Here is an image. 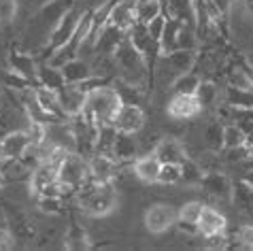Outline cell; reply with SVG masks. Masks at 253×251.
Returning a JSON list of instances; mask_svg holds the SVG:
<instances>
[{"instance_id":"74e56055","label":"cell","mask_w":253,"mask_h":251,"mask_svg":"<svg viewBox=\"0 0 253 251\" xmlns=\"http://www.w3.org/2000/svg\"><path fill=\"white\" fill-rule=\"evenodd\" d=\"M245 145V132L238 124H228L223 126V149L241 147Z\"/></svg>"},{"instance_id":"f6af8a7d","label":"cell","mask_w":253,"mask_h":251,"mask_svg":"<svg viewBox=\"0 0 253 251\" xmlns=\"http://www.w3.org/2000/svg\"><path fill=\"white\" fill-rule=\"evenodd\" d=\"M205 241H207V247L209 249H228L230 247V239L226 236V232L205 236Z\"/></svg>"},{"instance_id":"4fadbf2b","label":"cell","mask_w":253,"mask_h":251,"mask_svg":"<svg viewBox=\"0 0 253 251\" xmlns=\"http://www.w3.org/2000/svg\"><path fill=\"white\" fill-rule=\"evenodd\" d=\"M153 153L160 158L162 164H183L187 160V151L183 147V143L174 136L160 138L158 145L153 147Z\"/></svg>"},{"instance_id":"60d3db41","label":"cell","mask_w":253,"mask_h":251,"mask_svg":"<svg viewBox=\"0 0 253 251\" xmlns=\"http://www.w3.org/2000/svg\"><path fill=\"white\" fill-rule=\"evenodd\" d=\"M228 85L232 87H243V89H253V81L249 73L245 71V68H234V71L228 73Z\"/></svg>"},{"instance_id":"ffe728a7","label":"cell","mask_w":253,"mask_h":251,"mask_svg":"<svg viewBox=\"0 0 253 251\" xmlns=\"http://www.w3.org/2000/svg\"><path fill=\"white\" fill-rule=\"evenodd\" d=\"M160 168H162V162L156 153H145V156H140L134 160V166H132V170H134V175L143 181V183H158V175H160Z\"/></svg>"},{"instance_id":"7c38bea8","label":"cell","mask_w":253,"mask_h":251,"mask_svg":"<svg viewBox=\"0 0 253 251\" xmlns=\"http://www.w3.org/2000/svg\"><path fill=\"white\" fill-rule=\"evenodd\" d=\"M200 111H202V107L194 94H174L170 102H168V115L177 122L194 120Z\"/></svg>"},{"instance_id":"e0dca14e","label":"cell","mask_w":253,"mask_h":251,"mask_svg":"<svg viewBox=\"0 0 253 251\" xmlns=\"http://www.w3.org/2000/svg\"><path fill=\"white\" fill-rule=\"evenodd\" d=\"M164 15L179 19L181 24L198 28V11H196L194 0H166Z\"/></svg>"},{"instance_id":"6da1fadb","label":"cell","mask_w":253,"mask_h":251,"mask_svg":"<svg viewBox=\"0 0 253 251\" xmlns=\"http://www.w3.org/2000/svg\"><path fill=\"white\" fill-rule=\"evenodd\" d=\"M122 104L124 100L119 96L117 87L107 83V85L94 87L87 92V100H85V107H83L81 117L92 126H96V128H100V126L113 124Z\"/></svg>"},{"instance_id":"83f0119b","label":"cell","mask_w":253,"mask_h":251,"mask_svg":"<svg viewBox=\"0 0 253 251\" xmlns=\"http://www.w3.org/2000/svg\"><path fill=\"white\" fill-rule=\"evenodd\" d=\"M181 26H183V24H181L179 19L166 15V24H164V30H162V39H160V53L162 55H166V53H170V51L177 49Z\"/></svg>"},{"instance_id":"ba28073f","label":"cell","mask_w":253,"mask_h":251,"mask_svg":"<svg viewBox=\"0 0 253 251\" xmlns=\"http://www.w3.org/2000/svg\"><path fill=\"white\" fill-rule=\"evenodd\" d=\"M174 221H177V211L170 205H164V202L151 205L145 213V228L151 234H164L166 230L174 226Z\"/></svg>"},{"instance_id":"d6a6232c","label":"cell","mask_w":253,"mask_h":251,"mask_svg":"<svg viewBox=\"0 0 253 251\" xmlns=\"http://www.w3.org/2000/svg\"><path fill=\"white\" fill-rule=\"evenodd\" d=\"M202 143L209 151H221L223 149V126L221 124H209L202 132Z\"/></svg>"},{"instance_id":"d4e9b609","label":"cell","mask_w":253,"mask_h":251,"mask_svg":"<svg viewBox=\"0 0 253 251\" xmlns=\"http://www.w3.org/2000/svg\"><path fill=\"white\" fill-rule=\"evenodd\" d=\"M124 39H126V32L119 30V28H115L113 24L107 22L104 30L100 32V37H98V41H96L94 51H96V53H115V49H117L119 45H122Z\"/></svg>"},{"instance_id":"2e32d148","label":"cell","mask_w":253,"mask_h":251,"mask_svg":"<svg viewBox=\"0 0 253 251\" xmlns=\"http://www.w3.org/2000/svg\"><path fill=\"white\" fill-rule=\"evenodd\" d=\"M32 147V138L28 130H13L0 141V153L6 158H24V153Z\"/></svg>"},{"instance_id":"816d5d0a","label":"cell","mask_w":253,"mask_h":251,"mask_svg":"<svg viewBox=\"0 0 253 251\" xmlns=\"http://www.w3.org/2000/svg\"><path fill=\"white\" fill-rule=\"evenodd\" d=\"M134 2H149V0H134Z\"/></svg>"},{"instance_id":"52a82bcc","label":"cell","mask_w":253,"mask_h":251,"mask_svg":"<svg viewBox=\"0 0 253 251\" xmlns=\"http://www.w3.org/2000/svg\"><path fill=\"white\" fill-rule=\"evenodd\" d=\"M81 15H83V11H77V6L73 11H68L64 17L58 22V26L51 30V34L47 37V43H45V49H43V53L47 55H51L53 51H58L62 45H66L68 43V39L75 34V30H77V26H79V19H81Z\"/></svg>"},{"instance_id":"681fc988","label":"cell","mask_w":253,"mask_h":251,"mask_svg":"<svg viewBox=\"0 0 253 251\" xmlns=\"http://www.w3.org/2000/svg\"><path fill=\"white\" fill-rule=\"evenodd\" d=\"M243 68L249 73V77H251V81H253V64H249V62H243Z\"/></svg>"},{"instance_id":"7a4b0ae2","label":"cell","mask_w":253,"mask_h":251,"mask_svg":"<svg viewBox=\"0 0 253 251\" xmlns=\"http://www.w3.org/2000/svg\"><path fill=\"white\" fill-rule=\"evenodd\" d=\"M115 64H117V75L119 79L132 83V85L145 87V85H153L151 75H149V66H147L145 55L140 53L134 45L126 37L122 41V45L115 49L113 53Z\"/></svg>"},{"instance_id":"ee69618b","label":"cell","mask_w":253,"mask_h":251,"mask_svg":"<svg viewBox=\"0 0 253 251\" xmlns=\"http://www.w3.org/2000/svg\"><path fill=\"white\" fill-rule=\"evenodd\" d=\"M234 239L238 241V243H236L238 247H243V249H253V226H251V224H249V226H241Z\"/></svg>"},{"instance_id":"9a60e30c","label":"cell","mask_w":253,"mask_h":251,"mask_svg":"<svg viewBox=\"0 0 253 251\" xmlns=\"http://www.w3.org/2000/svg\"><path fill=\"white\" fill-rule=\"evenodd\" d=\"M200 187L207 194H211L213 198L232 202V181H230L228 175H223V172H219V170L205 172V177H202V181H200Z\"/></svg>"},{"instance_id":"8d00e7d4","label":"cell","mask_w":253,"mask_h":251,"mask_svg":"<svg viewBox=\"0 0 253 251\" xmlns=\"http://www.w3.org/2000/svg\"><path fill=\"white\" fill-rule=\"evenodd\" d=\"M37 205L43 213L47 215H62L64 213V200L62 196H53V194H43V196H37Z\"/></svg>"},{"instance_id":"b9f144b4","label":"cell","mask_w":253,"mask_h":251,"mask_svg":"<svg viewBox=\"0 0 253 251\" xmlns=\"http://www.w3.org/2000/svg\"><path fill=\"white\" fill-rule=\"evenodd\" d=\"M19 0H0V26L11 24L17 17Z\"/></svg>"},{"instance_id":"30bf717a","label":"cell","mask_w":253,"mask_h":251,"mask_svg":"<svg viewBox=\"0 0 253 251\" xmlns=\"http://www.w3.org/2000/svg\"><path fill=\"white\" fill-rule=\"evenodd\" d=\"M58 98L60 104L64 109V115L75 120L83 113V107H85V100H87V92L83 89L79 83H66L64 87L58 89Z\"/></svg>"},{"instance_id":"8fae6325","label":"cell","mask_w":253,"mask_h":251,"mask_svg":"<svg viewBox=\"0 0 253 251\" xmlns=\"http://www.w3.org/2000/svg\"><path fill=\"white\" fill-rule=\"evenodd\" d=\"M87 164H89V177L96 183H109V181H113L119 168L117 160L113 156H107V153H92L87 158Z\"/></svg>"},{"instance_id":"5b68a950","label":"cell","mask_w":253,"mask_h":251,"mask_svg":"<svg viewBox=\"0 0 253 251\" xmlns=\"http://www.w3.org/2000/svg\"><path fill=\"white\" fill-rule=\"evenodd\" d=\"M60 181L64 185H68L70 190H81L83 185L87 183L89 179V164H87V160L85 156H81V153H77V151H68L64 160L60 162Z\"/></svg>"},{"instance_id":"c3c4849f","label":"cell","mask_w":253,"mask_h":251,"mask_svg":"<svg viewBox=\"0 0 253 251\" xmlns=\"http://www.w3.org/2000/svg\"><path fill=\"white\" fill-rule=\"evenodd\" d=\"M243 179L247 181V183H249V185L253 187V168H251V170H247V172H245V177H243Z\"/></svg>"},{"instance_id":"9c48e42d","label":"cell","mask_w":253,"mask_h":251,"mask_svg":"<svg viewBox=\"0 0 253 251\" xmlns=\"http://www.w3.org/2000/svg\"><path fill=\"white\" fill-rule=\"evenodd\" d=\"M113 126L117 128V132H126V134H136V132H140L145 126L143 107H140V104H132V102H124L117 111Z\"/></svg>"},{"instance_id":"3957f363","label":"cell","mask_w":253,"mask_h":251,"mask_svg":"<svg viewBox=\"0 0 253 251\" xmlns=\"http://www.w3.org/2000/svg\"><path fill=\"white\" fill-rule=\"evenodd\" d=\"M77 200L79 207L92 217H104L117 209V190L113 181L109 183H96L89 179L81 190H77Z\"/></svg>"},{"instance_id":"d590c367","label":"cell","mask_w":253,"mask_h":251,"mask_svg":"<svg viewBox=\"0 0 253 251\" xmlns=\"http://www.w3.org/2000/svg\"><path fill=\"white\" fill-rule=\"evenodd\" d=\"M202 209H205V205L198 202V200L185 202V205L177 211V221H187V224H196V226H198V219H200V215H202Z\"/></svg>"},{"instance_id":"603a6c76","label":"cell","mask_w":253,"mask_h":251,"mask_svg":"<svg viewBox=\"0 0 253 251\" xmlns=\"http://www.w3.org/2000/svg\"><path fill=\"white\" fill-rule=\"evenodd\" d=\"M164 60H166V66L179 77V75L192 71L198 55H196V49H174L170 53H166Z\"/></svg>"},{"instance_id":"836d02e7","label":"cell","mask_w":253,"mask_h":251,"mask_svg":"<svg viewBox=\"0 0 253 251\" xmlns=\"http://www.w3.org/2000/svg\"><path fill=\"white\" fill-rule=\"evenodd\" d=\"M198 85H200V77L189 71V73H183V75H179L177 79H174L172 92L174 94H194L196 96V89H198Z\"/></svg>"},{"instance_id":"44dd1931","label":"cell","mask_w":253,"mask_h":251,"mask_svg":"<svg viewBox=\"0 0 253 251\" xmlns=\"http://www.w3.org/2000/svg\"><path fill=\"white\" fill-rule=\"evenodd\" d=\"M62 73H64V79L66 83H83L87 81L89 77H94V68H92V62L77 55V58L68 60L66 64H62Z\"/></svg>"},{"instance_id":"7402d4cb","label":"cell","mask_w":253,"mask_h":251,"mask_svg":"<svg viewBox=\"0 0 253 251\" xmlns=\"http://www.w3.org/2000/svg\"><path fill=\"white\" fill-rule=\"evenodd\" d=\"M136 22L134 15V2H128V0H119V2H113V9L109 13V24H113L119 30H124L128 34V30Z\"/></svg>"},{"instance_id":"e575fe53","label":"cell","mask_w":253,"mask_h":251,"mask_svg":"<svg viewBox=\"0 0 253 251\" xmlns=\"http://www.w3.org/2000/svg\"><path fill=\"white\" fill-rule=\"evenodd\" d=\"M202 177H205V170L200 168L198 162H194V160H185L183 164H181V183L185 185H200Z\"/></svg>"},{"instance_id":"cb8c5ba5","label":"cell","mask_w":253,"mask_h":251,"mask_svg":"<svg viewBox=\"0 0 253 251\" xmlns=\"http://www.w3.org/2000/svg\"><path fill=\"white\" fill-rule=\"evenodd\" d=\"M113 158L117 162H134L138 158V141L134 138V134L117 132V138L113 145Z\"/></svg>"},{"instance_id":"d6986e66","label":"cell","mask_w":253,"mask_h":251,"mask_svg":"<svg viewBox=\"0 0 253 251\" xmlns=\"http://www.w3.org/2000/svg\"><path fill=\"white\" fill-rule=\"evenodd\" d=\"M34 98H37V102L43 107L45 113L51 115L55 122L66 120L64 109H62L60 98H58V92H55V89H49V87L39 85V83H37V87H34Z\"/></svg>"},{"instance_id":"ac0fdd59","label":"cell","mask_w":253,"mask_h":251,"mask_svg":"<svg viewBox=\"0 0 253 251\" xmlns=\"http://www.w3.org/2000/svg\"><path fill=\"white\" fill-rule=\"evenodd\" d=\"M228 228V219L226 215H223L221 211H217L215 207H207L202 209V215L198 219V230L202 236H211V234H221L226 232Z\"/></svg>"},{"instance_id":"bcb514c9","label":"cell","mask_w":253,"mask_h":251,"mask_svg":"<svg viewBox=\"0 0 253 251\" xmlns=\"http://www.w3.org/2000/svg\"><path fill=\"white\" fill-rule=\"evenodd\" d=\"M13 245H15V239H13V234L9 232V228H0V251L11 249Z\"/></svg>"},{"instance_id":"7dc6e473","label":"cell","mask_w":253,"mask_h":251,"mask_svg":"<svg viewBox=\"0 0 253 251\" xmlns=\"http://www.w3.org/2000/svg\"><path fill=\"white\" fill-rule=\"evenodd\" d=\"M241 2H243L245 13H247V15L253 19V0H241Z\"/></svg>"},{"instance_id":"5bb4252c","label":"cell","mask_w":253,"mask_h":251,"mask_svg":"<svg viewBox=\"0 0 253 251\" xmlns=\"http://www.w3.org/2000/svg\"><path fill=\"white\" fill-rule=\"evenodd\" d=\"M6 64H9V71L17 73L30 79L34 83L37 81V73H39V62L34 60V55H30L28 51H22V49H11L9 55H6Z\"/></svg>"},{"instance_id":"4dcf8cb0","label":"cell","mask_w":253,"mask_h":251,"mask_svg":"<svg viewBox=\"0 0 253 251\" xmlns=\"http://www.w3.org/2000/svg\"><path fill=\"white\" fill-rule=\"evenodd\" d=\"M134 15L140 24H151L156 17L164 15V2L162 0H149V2H134Z\"/></svg>"},{"instance_id":"484cf974","label":"cell","mask_w":253,"mask_h":251,"mask_svg":"<svg viewBox=\"0 0 253 251\" xmlns=\"http://www.w3.org/2000/svg\"><path fill=\"white\" fill-rule=\"evenodd\" d=\"M232 205L243 213L253 211V187L245 179L232 181Z\"/></svg>"},{"instance_id":"f1b7e54d","label":"cell","mask_w":253,"mask_h":251,"mask_svg":"<svg viewBox=\"0 0 253 251\" xmlns=\"http://www.w3.org/2000/svg\"><path fill=\"white\" fill-rule=\"evenodd\" d=\"M226 104L234 111H253V89L226 87Z\"/></svg>"},{"instance_id":"4316f807","label":"cell","mask_w":253,"mask_h":251,"mask_svg":"<svg viewBox=\"0 0 253 251\" xmlns=\"http://www.w3.org/2000/svg\"><path fill=\"white\" fill-rule=\"evenodd\" d=\"M37 81H39V85H45L49 89H55V92H58L60 87L66 85V79H64V73H62V68L49 64V62H45V64H39Z\"/></svg>"},{"instance_id":"1f68e13d","label":"cell","mask_w":253,"mask_h":251,"mask_svg":"<svg viewBox=\"0 0 253 251\" xmlns=\"http://www.w3.org/2000/svg\"><path fill=\"white\" fill-rule=\"evenodd\" d=\"M64 247L66 249H73V251H83V249H89L92 243H89V236L87 232L83 230L77 221H73L68 228V232L64 236Z\"/></svg>"},{"instance_id":"277c9868","label":"cell","mask_w":253,"mask_h":251,"mask_svg":"<svg viewBox=\"0 0 253 251\" xmlns=\"http://www.w3.org/2000/svg\"><path fill=\"white\" fill-rule=\"evenodd\" d=\"M2 215H4L6 228H9V232L13 234L15 243H24L26 245V243L37 241V226H34L32 217L19 205L4 200L2 202Z\"/></svg>"},{"instance_id":"f907efd6","label":"cell","mask_w":253,"mask_h":251,"mask_svg":"<svg viewBox=\"0 0 253 251\" xmlns=\"http://www.w3.org/2000/svg\"><path fill=\"white\" fill-rule=\"evenodd\" d=\"M6 185V179H4V175H2V170H0V190Z\"/></svg>"},{"instance_id":"ab89813d","label":"cell","mask_w":253,"mask_h":251,"mask_svg":"<svg viewBox=\"0 0 253 251\" xmlns=\"http://www.w3.org/2000/svg\"><path fill=\"white\" fill-rule=\"evenodd\" d=\"M158 183L162 185H177L181 183V164H162Z\"/></svg>"},{"instance_id":"8992f818","label":"cell","mask_w":253,"mask_h":251,"mask_svg":"<svg viewBox=\"0 0 253 251\" xmlns=\"http://www.w3.org/2000/svg\"><path fill=\"white\" fill-rule=\"evenodd\" d=\"M77 6L75 0H47V2L37 11V15L32 17V30L41 34H51V30L68 11H73Z\"/></svg>"},{"instance_id":"7bdbcfd3","label":"cell","mask_w":253,"mask_h":251,"mask_svg":"<svg viewBox=\"0 0 253 251\" xmlns=\"http://www.w3.org/2000/svg\"><path fill=\"white\" fill-rule=\"evenodd\" d=\"M4 85L9 89H19V92H26V89H30V85H34V81L26 79V77L13 73V71H6L4 75Z\"/></svg>"},{"instance_id":"f546056e","label":"cell","mask_w":253,"mask_h":251,"mask_svg":"<svg viewBox=\"0 0 253 251\" xmlns=\"http://www.w3.org/2000/svg\"><path fill=\"white\" fill-rule=\"evenodd\" d=\"M117 138V128L113 124L100 126L96 132V143H94V153H107V156H113V145Z\"/></svg>"},{"instance_id":"f35d334b","label":"cell","mask_w":253,"mask_h":251,"mask_svg":"<svg viewBox=\"0 0 253 251\" xmlns=\"http://www.w3.org/2000/svg\"><path fill=\"white\" fill-rule=\"evenodd\" d=\"M196 98H198V102H200L202 109L211 107V104L215 102V98H217V87H215V83H213V81H200L198 89H196Z\"/></svg>"}]
</instances>
